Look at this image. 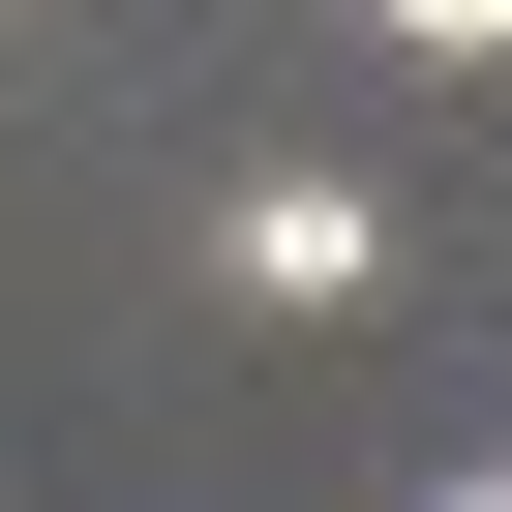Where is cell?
Segmentation results:
<instances>
[{
    "label": "cell",
    "mask_w": 512,
    "mask_h": 512,
    "mask_svg": "<svg viewBox=\"0 0 512 512\" xmlns=\"http://www.w3.org/2000/svg\"><path fill=\"white\" fill-rule=\"evenodd\" d=\"M241 302H362V181H241Z\"/></svg>",
    "instance_id": "obj_1"
},
{
    "label": "cell",
    "mask_w": 512,
    "mask_h": 512,
    "mask_svg": "<svg viewBox=\"0 0 512 512\" xmlns=\"http://www.w3.org/2000/svg\"><path fill=\"white\" fill-rule=\"evenodd\" d=\"M452 512H512V482H452Z\"/></svg>",
    "instance_id": "obj_3"
},
{
    "label": "cell",
    "mask_w": 512,
    "mask_h": 512,
    "mask_svg": "<svg viewBox=\"0 0 512 512\" xmlns=\"http://www.w3.org/2000/svg\"><path fill=\"white\" fill-rule=\"evenodd\" d=\"M392 61H512V0H392Z\"/></svg>",
    "instance_id": "obj_2"
}]
</instances>
